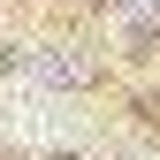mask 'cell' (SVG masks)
Listing matches in <instances>:
<instances>
[{
  "mask_svg": "<svg viewBox=\"0 0 160 160\" xmlns=\"http://www.w3.org/2000/svg\"><path fill=\"white\" fill-rule=\"evenodd\" d=\"M8 122H15V137H23V145H69V137H76V114H69V107H38L31 84L8 92Z\"/></svg>",
  "mask_w": 160,
  "mask_h": 160,
  "instance_id": "obj_1",
  "label": "cell"
},
{
  "mask_svg": "<svg viewBox=\"0 0 160 160\" xmlns=\"http://www.w3.org/2000/svg\"><path fill=\"white\" fill-rule=\"evenodd\" d=\"M114 8H122V15H152L160 0H114Z\"/></svg>",
  "mask_w": 160,
  "mask_h": 160,
  "instance_id": "obj_2",
  "label": "cell"
}]
</instances>
